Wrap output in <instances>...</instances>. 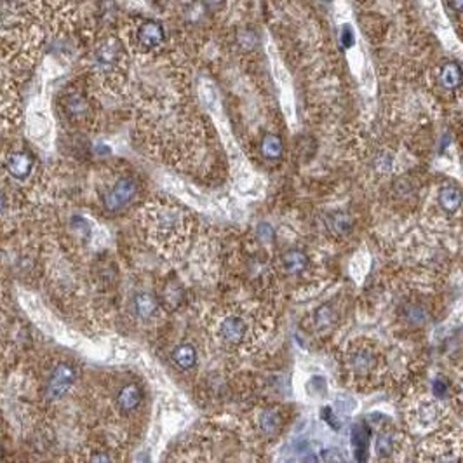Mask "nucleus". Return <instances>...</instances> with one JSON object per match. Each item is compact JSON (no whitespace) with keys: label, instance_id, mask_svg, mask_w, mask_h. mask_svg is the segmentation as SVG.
Wrapping results in <instances>:
<instances>
[{"label":"nucleus","instance_id":"f257e3e1","mask_svg":"<svg viewBox=\"0 0 463 463\" xmlns=\"http://www.w3.org/2000/svg\"><path fill=\"white\" fill-rule=\"evenodd\" d=\"M91 72L101 82L117 86L124 80L127 70V56L120 38L104 37L97 42L89 54Z\"/></svg>","mask_w":463,"mask_h":463},{"label":"nucleus","instance_id":"f03ea898","mask_svg":"<svg viewBox=\"0 0 463 463\" xmlns=\"http://www.w3.org/2000/svg\"><path fill=\"white\" fill-rule=\"evenodd\" d=\"M148 228L157 244L171 249L187 239L190 218L178 205L157 204L148 214Z\"/></svg>","mask_w":463,"mask_h":463},{"label":"nucleus","instance_id":"7ed1b4c3","mask_svg":"<svg viewBox=\"0 0 463 463\" xmlns=\"http://www.w3.org/2000/svg\"><path fill=\"white\" fill-rule=\"evenodd\" d=\"M129 45L143 56H152L166 45V31L157 19L138 17L127 30Z\"/></svg>","mask_w":463,"mask_h":463},{"label":"nucleus","instance_id":"20e7f679","mask_svg":"<svg viewBox=\"0 0 463 463\" xmlns=\"http://www.w3.org/2000/svg\"><path fill=\"white\" fill-rule=\"evenodd\" d=\"M59 111L72 125H87L96 115L93 100L80 89H70L59 97Z\"/></svg>","mask_w":463,"mask_h":463},{"label":"nucleus","instance_id":"39448f33","mask_svg":"<svg viewBox=\"0 0 463 463\" xmlns=\"http://www.w3.org/2000/svg\"><path fill=\"white\" fill-rule=\"evenodd\" d=\"M251 333L253 326L244 312H225L216 326V336L228 347H242L249 341Z\"/></svg>","mask_w":463,"mask_h":463},{"label":"nucleus","instance_id":"423d86ee","mask_svg":"<svg viewBox=\"0 0 463 463\" xmlns=\"http://www.w3.org/2000/svg\"><path fill=\"white\" fill-rule=\"evenodd\" d=\"M138 181L132 176H120L111 183L110 188H107L101 197L103 201L104 209L110 212L122 211L124 207H127L129 204H132L138 195Z\"/></svg>","mask_w":463,"mask_h":463},{"label":"nucleus","instance_id":"0eeeda50","mask_svg":"<svg viewBox=\"0 0 463 463\" xmlns=\"http://www.w3.org/2000/svg\"><path fill=\"white\" fill-rule=\"evenodd\" d=\"M77 382V369L70 362H59L45 382V397L49 400H59L72 390Z\"/></svg>","mask_w":463,"mask_h":463},{"label":"nucleus","instance_id":"6e6552de","mask_svg":"<svg viewBox=\"0 0 463 463\" xmlns=\"http://www.w3.org/2000/svg\"><path fill=\"white\" fill-rule=\"evenodd\" d=\"M143 399L145 395H143L141 386L134 382H129L118 389L117 395H115V406L124 414H131L141 407Z\"/></svg>","mask_w":463,"mask_h":463},{"label":"nucleus","instance_id":"1a4fd4ad","mask_svg":"<svg viewBox=\"0 0 463 463\" xmlns=\"http://www.w3.org/2000/svg\"><path fill=\"white\" fill-rule=\"evenodd\" d=\"M35 169V160L30 153L17 150L7 155L6 159V171L13 180L24 181Z\"/></svg>","mask_w":463,"mask_h":463},{"label":"nucleus","instance_id":"9d476101","mask_svg":"<svg viewBox=\"0 0 463 463\" xmlns=\"http://www.w3.org/2000/svg\"><path fill=\"white\" fill-rule=\"evenodd\" d=\"M132 308H134L136 315H138L139 319L150 320L159 313L160 306L155 296L150 295V292H139V295H136L134 299H132Z\"/></svg>","mask_w":463,"mask_h":463},{"label":"nucleus","instance_id":"9b49d317","mask_svg":"<svg viewBox=\"0 0 463 463\" xmlns=\"http://www.w3.org/2000/svg\"><path fill=\"white\" fill-rule=\"evenodd\" d=\"M171 361L181 371L194 369L195 364H197V350H195L194 345L181 343L171 352Z\"/></svg>","mask_w":463,"mask_h":463},{"label":"nucleus","instance_id":"f8f14e48","mask_svg":"<svg viewBox=\"0 0 463 463\" xmlns=\"http://www.w3.org/2000/svg\"><path fill=\"white\" fill-rule=\"evenodd\" d=\"M348 366L357 375H368L371 369H375L376 366V355L372 354L369 348H357L350 354L348 359Z\"/></svg>","mask_w":463,"mask_h":463},{"label":"nucleus","instance_id":"ddd939ff","mask_svg":"<svg viewBox=\"0 0 463 463\" xmlns=\"http://www.w3.org/2000/svg\"><path fill=\"white\" fill-rule=\"evenodd\" d=\"M256 423L261 434L270 437V435H275L278 430H281L282 416L281 413H278V409H275V407H267V409H263L260 414H258Z\"/></svg>","mask_w":463,"mask_h":463},{"label":"nucleus","instance_id":"4468645a","mask_svg":"<svg viewBox=\"0 0 463 463\" xmlns=\"http://www.w3.org/2000/svg\"><path fill=\"white\" fill-rule=\"evenodd\" d=\"M281 265L288 274L291 275L303 274V272L306 270V267H308V256H306L303 251L291 249L288 251V253L282 254Z\"/></svg>","mask_w":463,"mask_h":463},{"label":"nucleus","instance_id":"2eb2a0df","mask_svg":"<svg viewBox=\"0 0 463 463\" xmlns=\"http://www.w3.org/2000/svg\"><path fill=\"white\" fill-rule=\"evenodd\" d=\"M439 80H441L444 89H456V87H460V84H462L463 80L462 68L453 61L446 63L441 68V73H439Z\"/></svg>","mask_w":463,"mask_h":463},{"label":"nucleus","instance_id":"dca6fc26","mask_svg":"<svg viewBox=\"0 0 463 463\" xmlns=\"http://www.w3.org/2000/svg\"><path fill=\"white\" fill-rule=\"evenodd\" d=\"M463 202V195L458 188L455 187H444L439 191V204L444 209L446 212H456Z\"/></svg>","mask_w":463,"mask_h":463},{"label":"nucleus","instance_id":"f3484780","mask_svg":"<svg viewBox=\"0 0 463 463\" xmlns=\"http://www.w3.org/2000/svg\"><path fill=\"white\" fill-rule=\"evenodd\" d=\"M284 152V145H282V139L277 134H267L261 143V153H263L265 159L268 160H277L282 157Z\"/></svg>","mask_w":463,"mask_h":463},{"label":"nucleus","instance_id":"a211bd4d","mask_svg":"<svg viewBox=\"0 0 463 463\" xmlns=\"http://www.w3.org/2000/svg\"><path fill=\"white\" fill-rule=\"evenodd\" d=\"M368 441H369V430L364 425H355L354 430H352V444H354L355 455L357 460L366 458V449H368Z\"/></svg>","mask_w":463,"mask_h":463},{"label":"nucleus","instance_id":"6ab92c4d","mask_svg":"<svg viewBox=\"0 0 463 463\" xmlns=\"http://www.w3.org/2000/svg\"><path fill=\"white\" fill-rule=\"evenodd\" d=\"M333 320H334V313L331 306L324 305L322 308H319L315 312V326L319 327V329H322V327H329L331 324H333Z\"/></svg>","mask_w":463,"mask_h":463},{"label":"nucleus","instance_id":"aec40b11","mask_svg":"<svg viewBox=\"0 0 463 463\" xmlns=\"http://www.w3.org/2000/svg\"><path fill=\"white\" fill-rule=\"evenodd\" d=\"M329 226L334 230V232H347L350 228V218L343 212H334L333 216L329 218Z\"/></svg>","mask_w":463,"mask_h":463},{"label":"nucleus","instance_id":"412c9836","mask_svg":"<svg viewBox=\"0 0 463 463\" xmlns=\"http://www.w3.org/2000/svg\"><path fill=\"white\" fill-rule=\"evenodd\" d=\"M406 319L409 320L411 324H414V326H421V324L427 320V313H425L423 308H420V306L411 305L407 306L406 310Z\"/></svg>","mask_w":463,"mask_h":463},{"label":"nucleus","instance_id":"4be33fe9","mask_svg":"<svg viewBox=\"0 0 463 463\" xmlns=\"http://www.w3.org/2000/svg\"><path fill=\"white\" fill-rule=\"evenodd\" d=\"M354 40H355V37H354V30H352V26L350 24H343V26H341V31H340V42L341 44H343V47H352V45H354Z\"/></svg>","mask_w":463,"mask_h":463},{"label":"nucleus","instance_id":"5701e85b","mask_svg":"<svg viewBox=\"0 0 463 463\" xmlns=\"http://www.w3.org/2000/svg\"><path fill=\"white\" fill-rule=\"evenodd\" d=\"M376 451L379 455H389L392 451V437L390 435H379L378 441H376Z\"/></svg>","mask_w":463,"mask_h":463},{"label":"nucleus","instance_id":"b1692460","mask_svg":"<svg viewBox=\"0 0 463 463\" xmlns=\"http://www.w3.org/2000/svg\"><path fill=\"white\" fill-rule=\"evenodd\" d=\"M228 0H202L201 6L202 9H218V7L225 6Z\"/></svg>","mask_w":463,"mask_h":463},{"label":"nucleus","instance_id":"393cba45","mask_svg":"<svg viewBox=\"0 0 463 463\" xmlns=\"http://www.w3.org/2000/svg\"><path fill=\"white\" fill-rule=\"evenodd\" d=\"M432 389H434V393L437 397H442L446 392H448V385H446V382H442V379H435Z\"/></svg>","mask_w":463,"mask_h":463},{"label":"nucleus","instance_id":"a878e982","mask_svg":"<svg viewBox=\"0 0 463 463\" xmlns=\"http://www.w3.org/2000/svg\"><path fill=\"white\" fill-rule=\"evenodd\" d=\"M449 3H451V7L455 10H458V13H463V0H449Z\"/></svg>","mask_w":463,"mask_h":463},{"label":"nucleus","instance_id":"bb28decb","mask_svg":"<svg viewBox=\"0 0 463 463\" xmlns=\"http://www.w3.org/2000/svg\"><path fill=\"white\" fill-rule=\"evenodd\" d=\"M326 2H329V0H326Z\"/></svg>","mask_w":463,"mask_h":463}]
</instances>
